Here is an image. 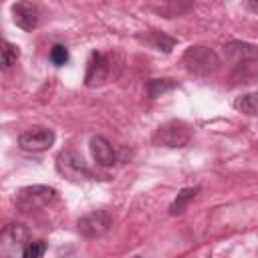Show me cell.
<instances>
[{
  "mask_svg": "<svg viewBox=\"0 0 258 258\" xmlns=\"http://www.w3.org/2000/svg\"><path fill=\"white\" fill-rule=\"evenodd\" d=\"M234 107H236L238 111H242L244 115L256 117V115H258V91L238 97V99L234 101Z\"/></svg>",
  "mask_w": 258,
  "mask_h": 258,
  "instance_id": "13",
  "label": "cell"
},
{
  "mask_svg": "<svg viewBox=\"0 0 258 258\" xmlns=\"http://www.w3.org/2000/svg\"><path fill=\"white\" fill-rule=\"evenodd\" d=\"M191 141V127L183 121H167L153 133V143L163 147H185Z\"/></svg>",
  "mask_w": 258,
  "mask_h": 258,
  "instance_id": "2",
  "label": "cell"
},
{
  "mask_svg": "<svg viewBox=\"0 0 258 258\" xmlns=\"http://www.w3.org/2000/svg\"><path fill=\"white\" fill-rule=\"evenodd\" d=\"M196 194H198V187H183V189L177 194V198L173 200V204L169 206V214H171V216L181 214V212L187 208V204L196 198Z\"/></svg>",
  "mask_w": 258,
  "mask_h": 258,
  "instance_id": "14",
  "label": "cell"
},
{
  "mask_svg": "<svg viewBox=\"0 0 258 258\" xmlns=\"http://www.w3.org/2000/svg\"><path fill=\"white\" fill-rule=\"evenodd\" d=\"M185 69L194 75H212L220 69V56L216 54V50L204 46V44H196L185 48L183 56H181Z\"/></svg>",
  "mask_w": 258,
  "mask_h": 258,
  "instance_id": "1",
  "label": "cell"
},
{
  "mask_svg": "<svg viewBox=\"0 0 258 258\" xmlns=\"http://www.w3.org/2000/svg\"><path fill=\"white\" fill-rule=\"evenodd\" d=\"M246 6H248L252 12H258V0H246Z\"/></svg>",
  "mask_w": 258,
  "mask_h": 258,
  "instance_id": "19",
  "label": "cell"
},
{
  "mask_svg": "<svg viewBox=\"0 0 258 258\" xmlns=\"http://www.w3.org/2000/svg\"><path fill=\"white\" fill-rule=\"evenodd\" d=\"M44 252H46L44 242L42 240H36V242H26V246L22 250V256L24 258H40Z\"/></svg>",
  "mask_w": 258,
  "mask_h": 258,
  "instance_id": "17",
  "label": "cell"
},
{
  "mask_svg": "<svg viewBox=\"0 0 258 258\" xmlns=\"http://www.w3.org/2000/svg\"><path fill=\"white\" fill-rule=\"evenodd\" d=\"M77 226H79V232L85 238H99L111 228V216L103 210H97V212H91V214L83 216Z\"/></svg>",
  "mask_w": 258,
  "mask_h": 258,
  "instance_id": "6",
  "label": "cell"
},
{
  "mask_svg": "<svg viewBox=\"0 0 258 258\" xmlns=\"http://www.w3.org/2000/svg\"><path fill=\"white\" fill-rule=\"evenodd\" d=\"M52 143H54V131L52 129H46V127H32V129H28V131H24V133L18 135L20 149L32 151V153L46 151Z\"/></svg>",
  "mask_w": 258,
  "mask_h": 258,
  "instance_id": "5",
  "label": "cell"
},
{
  "mask_svg": "<svg viewBox=\"0 0 258 258\" xmlns=\"http://www.w3.org/2000/svg\"><path fill=\"white\" fill-rule=\"evenodd\" d=\"M2 242L4 246H14V248H20V254L28 242V230L22 226V224H8L4 230H2Z\"/></svg>",
  "mask_w": 258,
  "mask_h": 258,
  "instance_id": "10",
  "label": "cell"
},
{
  "mask_svg": "<svg viewBox=\"0 0 258 258\" xmlns=\"http://www.w3.org/2000/svg\"><path fill=\"white\" fill-rule=\"evenodd\" d=\"M173 87H175V81H173V79H151V81L147 83V95H149L151 99H155V97H159V95L171 91Z\"/></svg>",
  "mask_w": 258,
  "mask_h": 258,
  "instance_id": "15",
  "label": "cell"
},
{
  "mask_svg": "<svg viewBox=\"0 0 258 258\" xmlns=\"http://www.w3.org/2000/svg\"><path fill=\"white\" fill-rule=\"evenodd\" d=\"M50 60H52L56 67L67 64V60H69V50H67L62 44H54V46L50 48Z\"/></svg>",
  "mask_w": 258,
  "mask_h": 258,
  "instance_id": "18",
  "label": "cell"
},
{
  "mask_svg": "<svg viewBox=\"0 0 258 258\" xmlns=\"http://www.w3.org/2000/svg\"><path fill=\"white\" fill-rule=\"evenodd\" d=\"M226 52L230 58H234L236 62H246V60H254L258 58V48L252 46V44H246V42H240V40H232L228 46H226Z\"/></svg>",
  "mask_w": 258,
  "mask_h": 258,
  "instance_id": "11",
  "label": "cell"
},
{
  "mask_svg": "<svg viewBox=\"0 0 258 258\" xmlns=\"http://www.w3.org/2000/svg\"><path fill=\"white\" fill-rule=\"evenodd\" d=\"M56 169L60 175H64L71 181H83L91 177V169L85 163V159L73 151V149H62L56 155Z\"/></svg>",
  "mask_w": 258,
  "mask_h": 258,
  "instance_id": "4",
  "label": "cell"
},
{
  "mask_svg": "<svg viewBox=\"0 0 258 258\" xmlns=\"http://www.w3.org/2000/svg\"><path fill=\"white\" fill-rule=\"evenodd\" d=\"M12 20L16 22V26H20L22 30H34L38 26L40 20V12L38 6L30 0H18L12 6Z\"/></svg>",
  "mask_w": 258,
  "mask_h": 258,
  "instance_id": "7",
  "label": "cell"
},
{
  "mask_svg": "<svg viewBox=\"0 0 258 258\" xmlns=\"http://www.w3.org/2000/svg\"><path fill=\"white\" fill-rule=\"evenodd\" d=\"M147 44H151L153 48L157 50H163V52H169L173 46H175V38L173 36H167L165 32H157V30H151L147 36H141Z\"/></svg>",
  "mask_w": 258,
  "mask_h": 258,
  "instance_id": "12",
  "label": "cell"
},
{
  "mask_svg": "<svg viewBox=\"0 0 258 258\" xmlns=\"http://www.w3.org/2000/svg\"><path fill=\"white\" fill-rule=\"evenodd\" d=\"M91 153H93V159L103 165V167H111L117 157H115V151H113V145L103 137V135H95L91 137Z\"/></svg>",
  "mask_w": 258,
  "mask_h": 258,
  "instance_id": "9",
  "label": "cell"
},
{
  "mask_svg": "<svg viewBox=\"0 0 258 258\" xmlns=\"http://www.w3.org/2000/svg\"><path fill=\"white\" fill-rule=\"evenodd\" d=\"M18 54H20L18 52V46H14L12 42L4 40V44H2V71H8L16 62Z\"/></svg>",
  "mask_w": 258,
  "mask_h": 258,
  "instance_id": "16",
  "label": "cell"
},
{
  "mask_svg": "<svg viewBox=\"0 0 258 258\" xmlns=\"http://www.w3.org/2000/svg\"><path fill=\"white\" fill-rule=\"evenodd\" d=\"M109 75V60L101 52H93L89 62H87V75H85V85L87 87H101L107 81Z\"/></svg>",
  "mask_w": 258,
  "mask_h": 258,
  "instance_id": "8",
  "label": "cell"
},
{
  "mask_svg": "<svg viewBox=\"0 0 258 258\" xmlns=\"http://www.w3.org/2000/svg\"><path fill=\"white\" fill-rule=\"evenodd\" d=\"M54 198H56V189L54 187H48V185H28V187H22L16 194L14 204H16V208L20 212H34V210L46 208Z\"/></svg>",
  "mask_w": 258,
  "mask_h": 258,
  "instance_id": "3",
  "label": "cell"
}]
</instances>
